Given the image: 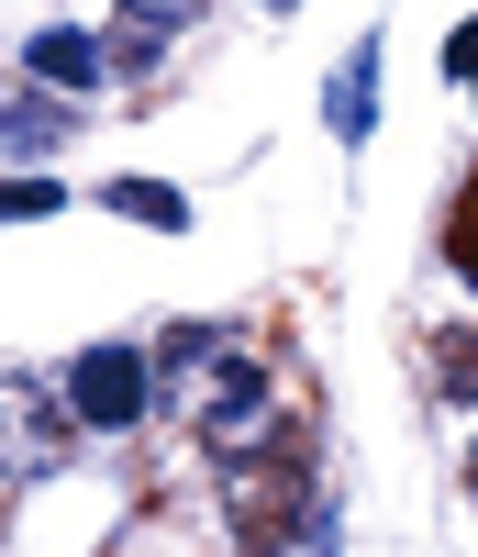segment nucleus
<instances>
[{
  "mask_svg": "<svg viewBox=\"0 0 478 557\" xmlns=\"http://www.w3.org/2000/svg\"><path fill=\"white\" fill-rule=\"evenodd\" d=\"M123 223H156V235H189V201L167 190V178H112V190H101Z\"/></svg>",
  "mask_w": 478,
  "mask_h": 557,
  "instance_id": "0eeeda50",
  "label": "nucleus"
},
{
  "mask_svg": "<svg viewBox=\"0 0 478 557\" xmlns=\"http://www.w3.org/2000/svg\"><path fill=\"white\" fill-rule=\"evenodd\" d=\"M445 268L478 290V178H467V190H456V212H445Z\"/></svg>",
  "mask_w": 478,
  "mask_h": 557,
  "instance_id": "6e6552de",
  "label": "nucleus"
},
{
  "mask_svg": "<svg viewBox=\"0 0 478 557\" xmlns=\"http://www.w3.org/2000/svg\"><path fill=\"white\" fill-rule=\"evenodd\" d=\"M56 446H67V424L45 401V380H0V469H45Z\"/></svg>",
  "mask_w": 478,
  "mask_h": 557,
  "instance_id": "20e7f679",
  "label": "nucleus"
},
{
  "mask_svg": "<svg viewBox=\"0 0 478 557\" xmlns=\"http://www.w3.org/2000/svg\"><path fill=\"white\" fill-rule=\"evenodd\" d=\"M467 480H478V446H467Z\"/></svg>",
  "mask_w": 478,
  "mask_h": 557,
  "instance_id": "dca6fc26",
  "label": "nucleus"
},
{
  "mask_svg": "<svg viewBox=\"0 0 478 557\" xmlns=\"http://www.w3.org/2000/svg\"><path fill=\"white\" fill-rule=\"evenodd\" d=\"M267 12H301V0H267Z\"/></svg>",
  "mask_w": 478,
  "mask_h": 557,
  "instance_id": "2eb2a0df",
  "label": "nucleus"
},
{
  "mask_svg": "<svg viewBox=\"0 0 478 557\" xmlns=\"http://www.w3.org/2000/svg\"><path fill=\"white\" fill-rule=\"evenodd\" d=\"M278 424V401H267V368L256 357H223V380H212V412H201V435L223 446V457H246L256 435Z\"/></svg>",
  "mask_w": 478,
  "mask_h": 557,
  "instance_id": "7ed1b4c3",
  "label": "nucleus"
},
{
  "mask_svg": "<svg viewBox=\"0 0 478 557\" xmlns=\"http://www.w3.org/2000/svg\"><path fill=\"white\" fill-rule=\"evenodd\" d=\"M323 123H334V146H367V123H378V34L356 45L345 67H334V101H323Z\"/></svg>",
  "mask_w": 478,
  "mask_h": 557,
  "instance_id": "423d86ee",
  "label": "nucleus"
},
{
  "mask_svg": "<svg viewBox=\"0 0 478 557\" xmlns=\"http://www.w3.org/2000/svg\"><path fill=\"white\" fill-rule=\"evenodd\" d=\"M445 78H456V89H467V78H478V12H467V23H456V34H445Z\"/></svg>",
  "mask_w": 478,
  "mask_h": 557,
  "instance_id": "ddd939ff",
  "label": "nucleus"
},
{
  "mask_svg": "<svg viewBox=\"0 0 478 557\" xmlns=\"http://www.w3.org/2000/svg\"><path fill=\"white\" fill-rule=\"evenodd\" d=\"M223 502H234L223 524H234V546H246V557H278L290 535H323V524H312V480L290 469V457H267V469H234Z\"/></svg>",
  "mask_w": 478,
  "mask_h": 557,
  "instance_id": "f257e3e1",
  "label": "nucleus"
},
{
  "mask_svg": "<svg viewBox=\"0 0 478 557\" xmlns=\"http://www.w3.org/2000/svg\"><path fill=\"white\" fill-rule=\"evenodd\" d=\"M56 134H67V112H45V101H34V112H23V101L0 112V146H56Z\"/></svg>",
  "mask_w": 478,
  "mask_h": 557,
  "instance_id": "f8f14e48",
  "label": "nucleus"
},
{
  "mask_svg": "<svg viewBox=\"0 0 478 557\" xmlns=\"http://www.w3.org/2000/svg\"><path fill=\"white\" fill-rule=\"evenodd\" d=\"M67 424H89V435H123V424H146V401H156V368L134 357V346H89V357H67Z\"/></svg>",
  "mask_w": 478,
  "mask_h": 557,
  "instance_id": "f03ea898",
  "label": "nucleus"
},
{
  "mask_svg": "<svg viewBox=\"0 0 478 557\" xmlns=\"http://www.w3.org/2000/svg\"><path fill=\"white\" fill-rule=\"evenodd\" d=\"M67 190H56V178H0V223H45V212H56Z\"/></svg>",
  "mask_w": 478,
  "mask_h": 557,
  "instance_id": "9d476101",
  "label": "nucleus"
},
{
  "mask_svg": "<svg viewBox=\"0 0 478 557\" xmlns=\"http://www.w3.org/2000/svg\"><path fill=\"white\" fill-rule=\"evenodd\" d=\"M146 12H156V23H167V12H189V0H146Z\"/></svg>",
  "mask_w": 478,
  "mask_h": 557,
  "instance_id": "4468645a",
  "label": "nucleus"
},
{
  "mask_svg": "<svg viewBox=\"0 0 478 557\" xmlns=\"http://www.w3.org/2000/svg\"><path fill=\"white\" fill-rule=\"evenodd\" d=\"M101 57H112V45H89L78 23L23 34V78H45V89H89V78H101Z\"/></svg>",
  "mask_w": 478,
  "mask_h": 557,
  "instance_id": "39448f33",
  "label": "nucleus"
},
{
  "mask_svg": "<svg viewBox=\"0 0 478 557\" xmlns=\"http://www.w3.org/2000/svg\"><path fill=\"white\" fill-rule=\"evenodd\" d=\"M435 380H445V401H478V335H467V323L435 346Z\"/></svg>",
  "mask_w": 478,
  "mask_h": 557,
  "instance_id": "1a4fd4ad",
  "label": "nucleus"
},
{
  "mask_svg": "<svg viewBox=\"0 0 478 557\" xmlns=\"http://www.w3.org/2000/svg\"><path fill=\"white\" fill-rule=\"evenodd\" d=\"M212 357H223V323H178V335H167V357H156V368H167V380H178V368H212Z\"/></svg>",
  "mask_w": 478,
  "mask_h": 557,
  "instance_id": "9b49d317",
  "label": "nucleus"
}]
</instances>
